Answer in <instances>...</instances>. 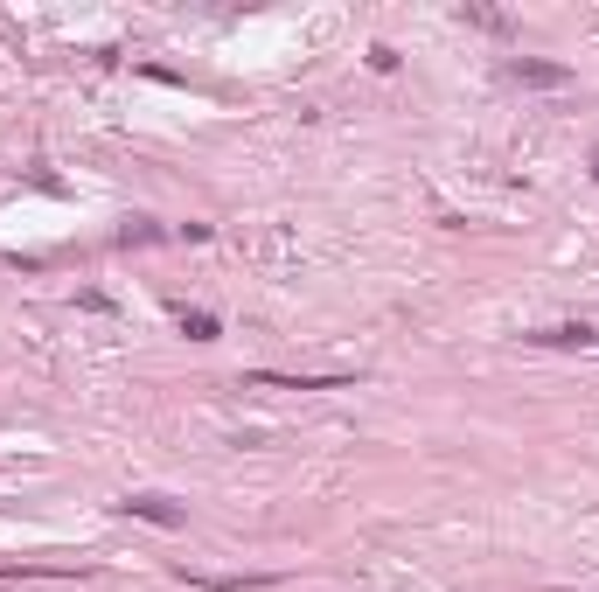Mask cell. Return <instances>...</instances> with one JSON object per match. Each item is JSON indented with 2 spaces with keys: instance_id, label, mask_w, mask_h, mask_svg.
Returning <instances> with one entry per match:
<instances>
[{
  "instance_id": "cell-1",
  "label": "cell",
  "mask_w": 599,
  "mask_h": 592,
  "mask_svg": "<svg viewBox=\"0 0 599 592\" xmlns=\"http://www.w3.org/2000/svg\"><path fill=\"white\" fill-rule=\"evenodd\" d=\"M530 342H544V349H593L599 335L585 321H565V327H544V335H530Z\"/></svg>"
},
{
  "instance_id": "cell-2",
  "label": "cell",
  "mask_w": 599,
  "mask_h": 592,
  "mask_svg": "<svg viewBox=\"0 0 599 592\" xmlns=\"http://www.w3.org/2000/svg\"><path fill=\"white\" fill-rule=\"evenodd\" d=\"M259 390H341V383H328V377H272V370H259Z\"/></svg>"
},
{
  "instance_id": "cell-3",
  "label": "cell",
  "mask_w": 599,
  "mask_h": 592,
  "mask_svg": "<svg viewBox=\"0 0 599 592\" xmlns=\"http://www.w3.org/2000/svg\"><path fill=\"white\" fill-rule=\"evenodd\" d=\"M126 509H132V516H147V523H160V530H175V523H182V509H168L160 495H132Z\"/></svg>"
},
{
  "instance_id": "cell-4",
  "label": "cell",
  "mask_w": 599,
  "mask_h": 592,
  "mask_svg": "<svg viewBox=\"0 0 599 592\" xmlns=\"http://www.w3.org/2000/svg\"><path fill=\"white\" fill-rule=\"evenodd\" d=\"M516 77H522V84H544V91H550V84H572V70H565V63H516Z\"/></svg>"
},
{
  "instance_id": "cell-5",
  "label": "cell",
  "mask_w": 599,
  "mask_h": 592,
  "mask_svg": "<svg viewBox=\"0 0 599 592\" xmlns=\"http://www.w3.org/2000/svg\"><path fill=\"white\" fill-rule=\"evenodd\" d=\"M182 335L188 342H216V314H182Z\"/></svg>"
}]
</instances>
